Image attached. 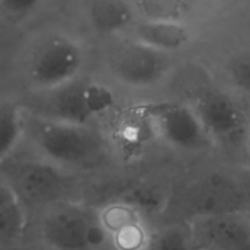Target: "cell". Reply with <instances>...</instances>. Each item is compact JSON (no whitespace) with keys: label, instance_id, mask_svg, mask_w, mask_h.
I'll list each match as a JSON object with an SVG mask.
<instances>
[{"label":"cell","instance_id":"obj_1","mask_svg":"<svg viewBox=\"0 0 250 250\" xmlns=\"http://www.w3.org/2000/svg\"><path fill=\"white\" fill-rule=\"evenodd\" d=\"M30 125L35 147L47 162L57 167H90L101 161L105 152L102 138L90 125H74L40 117L33 118Z\"/></svg>","mask_w":250,"mask_h":250},{"label":"cell","instance_id":"obj_2","mask_svg":"<svg viewBox=\"0 0 250 250\" xmlns=\"http://www.w3.org/2000/svg\"><path fill=\"white\" fill-rule=\"evenodd\" d=\"M38 93L35 117L74 125H90L107 114L117 102L108 86L79 78L54 90Z\"/></svg>","mask_w":250,"mask_h":250},{"label":"cell","instance_id":"obj_3","mask_svg":"<svg viewBox=\"0 0 250 250\" xmlns=\"http://www.w3.org/2000/svg\"><path fill=\"white\" fill-rule=\"evenodd\" d=\"M41 229L47 244L55 250H93L108 239L101 213L70 201L53 204Z\"/></svg>","mask_w":250,"mask_h":250},{"label":"cell","instance_id":"obj_4","mask_svg":"<svg viewBox=\"0 0 250 250\" xmlns=\"http://www.w3.org/2000/svg\"><path fill=\"white\" fill-rule=\"evenodd\" d=\"M83 48L66 36H53L37 45L27 62L28 81L38 92L50 91L79 78Z\"/></svg>","mask_w":250,"mask_h":250},{"label":"cell","instance_id":"obj_5","mask_svg":"<svg viewBox=\"0 0 250 250\" xmlns=\"http://www.w3.org/2000/svg\"><path fill=\"white\" fill-rule=\"evenodd\" d=\"M150 133L166 145L180 151H199L211 144L191 105L179 102H156L141 107Z\"/></svg>","mask_w":250,"mask_h":250},{"label":"cell","instance_id":"obj_6","mask_svg":"<svg viewBox=\"0 0 250 250\" xmlns=\"http://www.w3.org/2000/svg\"><path fill=\"white\" fill-rule=\"evenodd\" d=\"M110 68L120 83L131 87H148L167 75L170 59L168 53L133 40L115 49Z\"/></svg>","mask_w":250,"mask_h":250},{"label":"cell","instance_id":"obj_7","mask_svg":"<svg viewBox=\"0 0 250 250\" xmlns=\"http://www.w3.org/2000/svg\"><path fill=\"white\" fill-rule=\"evenodd\" d=\"M52 163L20 162L13 166L5 180L18 194L25 205L26 201L33 204H57L62 193L66 191V180L62 178L59 168Z\"/></svg>","mask_w":250,"mask_h":250},{"label":"cell","instance_id":"obj_8","mask_svg":"<svg viewBox=\"0 0 250 250\" xmlns=\"http://www.w3.org/2000/svg\"><path fill=\"white\" fill-rule=\"evenodd\" d=\"M191 107L211 140L232 139L245 126L243 110L235 101L222 92L204 93Z\"/></svg>","mask_w":250,"mask_h":250},{"label":"cell","instance_id":"obj_9","mask_svg":"<svg viewBox=\"0 0 250 250\" xmlns=\"http://www.w3.org/2000/svg\"><path fill=\"white\" fill-rule=\"evenodd\" d=\"M101 218L108 239L118 249L145 250L150 237L135 208L125 204H114L101 213Z\"/></svg>","mask_w":250,"mask_h":250},{"label":"cell","instance_id":"obj_10","mask_svg":"<svg viewBox=\"0 0 250 250\" xmlns=\"http://www.w3.org/2000/svg\"><path fill=\"white\" fill-rule=\"evenodd\" d=\"M134 40L165 53L183 49L189 42V32L180 23L170 20H147L134 30Z\"/></svg>","mask_w":250,"mask_h":250},{"label":"cell","instance_id":"obj_11","mask_svg":"<svg viewBox=\"0 0 250 250\" xmlns=\"http://www.w3.org/2000/svg\"><path fill=\"white\" fill-rule=\"evenodd\" d=\"M26 226L25 205L13 188L0 180V247L18 240Z\"/></svg>","mask_w":250,"mask_h":250},{"label":"cell","instance_id":"obj_12","mask_svg":"<svg viewBox=\"0 0 250 250\" xmlns=\"http://www.w3.org/2000/svg\"><path fill=\"white\" fill-rule=\"evenodd\" d=\"M25 134V119L21 108L11 101L0 102V161L14 152Z\"/></svg>","mask_w":250,"mask_h":250},{"label":"cell","instance_id":"obj_13","mask_svg":"<svg viewBox=\"0 0 250 250\" xmlns=\"http://www.w3.org/2000/svg\"><path fill=\"white\" fill-rule=\"evenodd\" d=\"M228 75L235 90L250 98V49L244 50L232 60Z\"/></svg>","mask_w":250,"mask_h":250},{"label":"cell","instance_id":"obj_14","mask_svg":"<svg viewBox=\"0 0 250 250\" xmlns=\"http://www.w3.org/2000/svg\"><path fill=\"white\" fill-rule=\"evenodd\" d=\"M145 250H189V244L184 233L166 229L148 238Z\"/></svg>","mask_w":250,"mask_h":250},{"label":"cell","instance_id":"obj_15","mask_svg":"<svg viewBox=\"0 0 250 250\" xmlns=\"http://www.w3.org/2000/svg\"><path fill=\"white\" fill-rule=\"evenodd\" d=\"M41 0H0V14L10 20H21L30 15Z\"/></svg>","mask_w":250,"mask_h":250},{"label":"cell","instance_id":"obj_16","mask_svg":"<svg viewBox=\"0 0 250 250\" xmlns=\"http://www.w3.org/2000/svg\"><path fill=\"white\" fill-rule=\"evenodd\" d=\"M248 148H249V152H250V129H249V133H248Z\"/></svg>","mask_w":250,"mask_h":250}]
</instances>
